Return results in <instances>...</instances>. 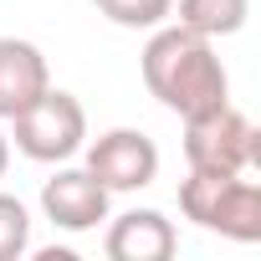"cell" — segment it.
Here are the masks:
<instances>
[{
	"mask_svg": "<svg viewBox=\"0 0 261 261\" xmlns=\"http://www.w3.org/2000/svg\"><path fill=\"white\" fill-rule=\"evenodd\" d=\"M82 149H87L82 169L108 195H134V190H149L159 179V144L144 128H108V134H97Z\"/></svg>",
	"mask_w": 261,
	"mask_h": 261,
	"instance_id": "5b68a950",
	"label": "cell"
},
{
	"mask_svg": "<svg viewBox=\"0 0 261 261\" xmlns=\"http://www.w3.org/2000/svg\"><path fill=\"white\" fill-rule=\"evenodd\" d=\"M139 72H144L149 97H159V108H169L179 118L230 97V72L215 57V41H205L174 21L149 31V46L139 51Z\"/></svg>",
	"mask_w": 261,
	"mask_h": 261,
	"instance_id": "6da1fadb",
	"label": "cell"
},
{
	"mask_svg": "<svg viewBox=\"0 0 261 261\" xmlns=\"http://www.w3.org/2000/svg\"><path fill=\"white\" fill-rule=\"evenodd\" d=\"M11 139L31 164H67L87 144V108L72 92L46 87L31 108H21L11 118Z\"/></svg>",
	"mask_w": 261,
	"mask_h": 261,
	"instance_id": "277c9868",
	"label": "cell"
},
{
	"mask_svg": "<svg viewBox=\"0 0 261 261\" xmlns=\"http://www.w3.org/2000/svg\"><path fill=\"white\" fill-rule=\"evenodd\" d=\"M92 11L108 16L113 26H123V31H154V26L169 21L174 0H92Z\"/></svg>",
	"mask_w": 261,
	"mask_h": 261,
	"instance_id": "30bf717a",
	"label": "cell"
},
{
	"mask_svg": "<svg viewBox=\"0 0 261 261\" xmlns=\"http://www.w3.org/2000/svg\"><path fill=\"white\" fill-rule=\"evenodd\" d=\"M169 21L185 26V31H195V36H205V41H220V36L246 31L251 0H174Z\"/></svg>",
	"mask_w": 261,
	"mask_h": 261,
	"instance_id": "9c48e42d",
	"label": "cell"
},
{
	"mask_svg": "<svg viewBox=\"0 0 261 261\" xmlns=\"http://www.w3.org/2000/svg\"><path fill=\"white\" fill-rule=\"evenodd\" d=\"M108 205L113 195L87 174V169H57L46 185H41V215L67 230V236H82V230H97L108 220Z\"/></svg>",
	"mask_w": 261,
	"mask_h": 261,
	"instance_id": "8992f818",
	"label": "cell"
},
{
	"mask_svg": "<svg viewBox=\"0 0 261 261\" xmlns=\"http://www.w3.org/2000/svg\"><path fill=\"white\" fill-rule=\"evenodd\" d=\"M179 210L185 220H195L210 236L225 241H261V179L251 174H210V169H190V179L179 185Z\"/></svg>",
	"mask_w": 261,
	"mask_h": 261,
	"instance_id": "7a4b0ae2",
	"label": "cell"
},
{
	"mask_svg": "<svg viewBox=\"0 0 261 261\" xmlns=\"http://www.w3.org/2000/svg\"><path fill=\"white\" fill-rule=\"evenodd\" d=\"M51 87V67L36 41L0 36V123H11L21 108H31Z\"/></svg>",
	"mask_w": 261,
	"mask_h": 261,
	"instance_id": "ba28073f",
	"label": "cell"
},
{
	"mask_svg": "<svg viewBox=\"0 0 261 261\" xmlns=\"http://www.w3.org/2000/svg\"><path fill=\"white\" fill-rule=\"evenodd\" d=\"M6 169H11V134L0 128V179H6Z\"/></svg>",
	"mask_w": 261,
	"mask_h": 261,
	"instance_id": "7c38bea8",
	"label": "cell"
},
{
	"mask_svg": "<svg viewBox=\"0 0 261 261\" xmlns=\"http://www.w3.org/2000/svg\"><path fill=\"white\" fill-rule=\"evenodd\" d=\"M31 251V210L26 200L0 190V261H21Z\"/></svg>",
	"mask_w": 261,
	"mask_h": 261,
	"instance_id": "8fae6325",
	"label": "cell"
},
{
	"mask_svg": "<svg viewBox=\"0 0 261 261\" xmlns=\"http://www.w3.org/2000/svg\"><path fill=\"white\" fill-rule=\"evenodd\" d=\"M108 261H169L179 251V230L164 210H123L108 215V236H102Z\"/></svg>",
	"mask_w": 261,
	"mask_h": 261,
	"instance_id": "52a82bcc",
	"label": "cell"
},
{
	"mask_svg": "<svg viewBox=\"0 0 261 261\" xmlns=\"http://www.w3.org/2000/svg\"><path fill=\"white\" fill-rule=\"evenodd\" d=\"M185 159L210 174H256L261 169V128L225 97L185 118Z\"/></svg>",
	"mask_w": 261,
	"mask_h": 261,
	"instance_id": "3957f363",
	"label": "cell"
}]
</instances>
